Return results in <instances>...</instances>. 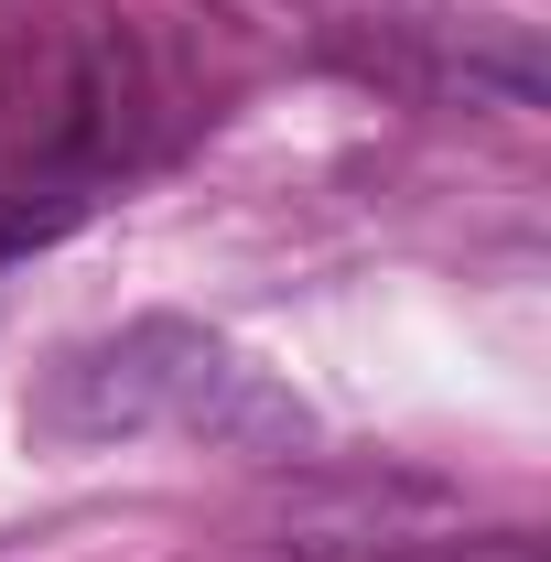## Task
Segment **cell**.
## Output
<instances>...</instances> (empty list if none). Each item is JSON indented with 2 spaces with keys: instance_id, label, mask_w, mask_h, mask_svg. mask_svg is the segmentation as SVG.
Here are the masks:
<instances>
[{
  "instance_id": "1",
  "label": "cell",
  "mask_w": 551,
  "mask_h": 562,
  "mask_svg": "<svg viewBox=\"0 0 551 562\" xmlns=\"http://www.w3.org/2000/svg\"><path fill=\"white\" fill-rule=\"evenodd\" d=\"M33 443H151V432H173V443H206V454H249V465H281V454H314L325 443V422L314 401L260 368L249 347H227L206 325H184V314H131L120 336H87L66 347L44 379H33Z\"/></svg>"
}]
</instances>
